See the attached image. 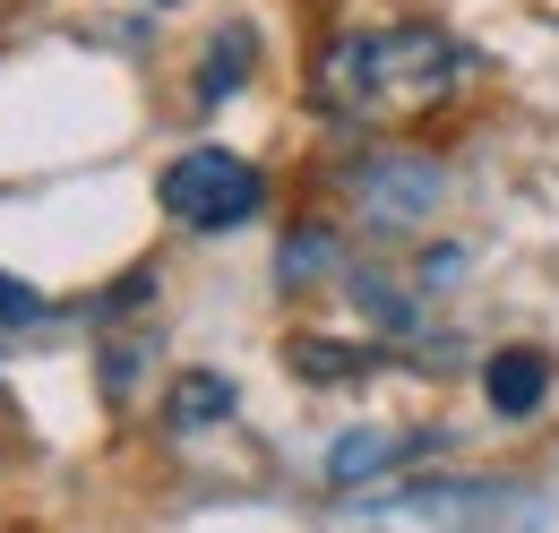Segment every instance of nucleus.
Masks as SVG:
<instances>
[{"label":"nucleus","instance_id":"nucleus-9","mask_svg":"<svg viewBox=\"0 0 559 533\" xmlns=\"http://www.w3.org/2000/svg\"><path fill=\"white\" fill-rule=\"evenodd\" d=\"M17 319H44V293L17 284V275H0V328H17Z\"/></svg>","mask_w":559,"mask_h":533},{"label":"nucleus","instance_id":"nucleus-6","mask_svg":"<svg viewBox=\"0 0 559 533\" xmlns=\"http://www.w3.org/2000/svg\"><path fill=\"white\" fill-rule=\"evenodd\" d=\"M233 413V388L215 379V370H190V379H173V404H164V422L173 430H215Z\"/></svg>","mask_w":559,"mask_h":533},{"label":"nucleus","instance_id":"nucleus-4","mask_svg":"<svg viewBox=\"0 0 559 533\" xmlns=\"http://www.w3.org/2000/svg\"><path fill=\"white\" fill-rule=\"evenodd\" d=\"M483 396H490V413H499V422H525V413H543V396H551V362H543L534 344H508V353H490Z\"/></svg>","mask_w":559,"mask_h":533},{"label":"nucleus","instance_id":"nucleus-7","mask_svg":"<svg viewBox=\"0 0 559 533\" xmlns=\"http://www.w3.org/2000/svg\"><path fill=\"white\" fill-rule=\"evenodd\" d=\"M241 69H250V26H224L207 44V61H199V104H224L241 86Z\"/></svg>","mask_w":559,"mask_h":533},{"label":"nucleus","instance_id":"nucleus-1","mask_svg":"<svg viewBox=\"0 0 559 533\" xmlns=\"http://www.w3.org/2000/svg\"><path fill=\"white\" fill-rule=\"evenodd\" d=\"M456 78H465V52L439 26H361V35H336L319 61V112L379 130L396 112L448 104Z\"/></svg>","mask_w":559,"mask_h":533},{"label":"nucleus","instance_id":"nucleus-8","mask_svg":"<svg viewBox=\"0 0 559 533\" xmlns=\"http://www.w3.org/2000/svg\"><path fill=\"white\" fill-rule=\"evenodd\" d=\"M328 266H336V241H328V233H293V241H284V284L328 275Z\"/></svg>","mask_w":559,"mask_h":533},{"label":"nucleus","instance_id":"nucleus-5","mask_svg":"<svg viewBox=\"0 0 559 533\" xmlns=\"http://www.w3.org/2000/svg\"><path fill=\"white\" fill-rule=\"evenodd\" d=\"M421 439H405V430H353V439H336V457H328V473H336V482H361V473H388V465H405V457H414Z\"/></svg>","mask_w":559,"mask_h":533},{"label":"nucleus","instance_id":"nucleus-3","mask_svg":"<svg viewBox=\"0 0 559 533\" xmlns=\"http://www.w3.org/2000/svg\"><path fill=\"white\" fill-rule=\"evenodd\" d=\"M345 190L370 233H421L448 199V173H439V155H414V146H370L345 173Z\"/></svg>","mask_w":559,"mask_h":533},{"label":"nucleus","instance_id":"nucleus-2","mask_svg":"<svg viewBox=\"0 0 559 533\" xmlns=\"http://www.w3.org/2000/svg\"><path fill=\"white\" fill-rule=\"evenodd\" d=\"M155 190H164V215H173L181 233H233V224H250V215L267 206L259 164H241L233 146H190V155H173Z\"/></svg>","mask_w":559,"mask_h":533}]
</instances>
